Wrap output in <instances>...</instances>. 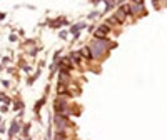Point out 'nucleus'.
<instances>
[{
  "instance_id": "5",
  "label": "nucleus",
  "mask_w": 167,
  "mask_h": 140,
  "mask_svg": "<svg viewBox=\"0 0 167 140\" xmlns=\"http://www.w3.org/2000/svg\"><path fill=\"white\" fill-rule=\"evenodd\" d=\"M82 27H84V25H82V23H80V25H75V27H74V29H72V32H74V33H77V32H79V30L82 29Z\"/></svg>"
},
{
  "instance_id": "1",
  "label": "nucleus",
  "mask_w": 167,
  "mask_h": 140,
  "mask_svg": "<svg viewBox=\"0 0 167 140\" xmlns=\"http://www.w3.org/2000/svg\"><path fill=\"white\" fill-rule=\"evenodd\" d=\"M105 45H107L105 42H94V43H92V50H94L92 57H99V55L102 53V50H104V47H105Z\"/></svg>"
},
{
  "instance_id": "8",
  "label": "nucleus",
  "mask_w": 167,
  "mask_h": 140,
  "mask_svg": "<svg viewBox=\"0 0 167 140\" xmlns=\"http://www.w3.org/2000/svg\"><path fill=\"white\" fill-rule=\"evenodd\" d=\"M134 2H137V3H140V0H134Z\"/></svg>"
},
{
  "instance_id": "7",
  "label": "nucleus",
  "mask_w": 167,
  "mask_h": 140,
  "mask_svg": "<svg viewBox=\"0 0 167 140\" xmlns=\"http://www.w3.org/2000/svg\"><path fill=\"white\" fill-rule=\"evenodd\" d=\"M2 112H3V113H5V112H9V107H7V105H3V107H2Z\"/></svg>"
},
{
  "instance_id": "4",
  "label": "nucleus",
  "mask_w": 167,
  "mask_h": 140,
  "mask_svg": "<svg viewBox=\"0 0 167 140\" xmlns=\"http://www.w3.org/2000/svg\"><path fill=\"white\" fill-rule=\"evenodd\" d=\"M0 102H3L5 105H9V103H10V99L5 95V93H0Z\"/></svg>"
},
{
  "instance_id": "3",
  "label": "nucleus",
  "mask_w": 167,
  "mask_h": 140,
  "mask_svg": "<svg viewBox=\"0 0 167 140\" xmlns=\"http://www.w3.org/2000/svg\"><path fill=\"white\" fill-rule=\"evenodd\" d=\"M19 122H13V123H12V127H10V130H9V133L10 135H13V133H17V132H19Z\"/></svg>"
},
{
  "instance_id": "6",
  "label": "nucleus",
  "mask_w": 167,
  "mask_h": 140,
  "mask_svg": "<svg viewBox=\"0 0 167 140\" xmlns=\"http://www.w3.org/2000/svg\"><path fill=\"white\" fill-rule=\"evenodd\" d=\"M55 140H64V133H59V135H57V139Z\"/></svg>"
},
{
  "instance_id": "2",
  "label": "nucleus",
  "mask_w": 167,
  "mask_h": 140,
  "mask_svg": "<svg viewBox=\"0 0 167 140\" xmlns=\"http://www.w3.org/2000/svg\"><path fill=\"white\" fill-rule=\"evenodd\" d=\"M109 32H110V29H109L107 25H102V27L99 29V32H97V33H95V37H99V39H100V37H104V35H107Z\"/></svg>"
}]
</instances>
